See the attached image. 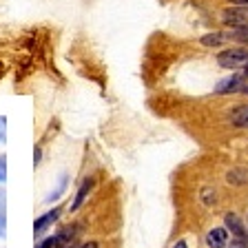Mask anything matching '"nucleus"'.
I'll use <instances>...</instances> for the list:
<instances>
[{
  "label": "nucleus",
  "instance_id": "15",
  "mask_svg": "<svg viewBox=\"0 0 248 248\" xmlns=\"http://www.w3.org/2000/svg\"><path fill=\"white\" fill-rule=\"evenodd\" d=\"M5 138H7V118L0 115V142H5Z\"/></svg>",
  "mask_w": 248,
  "mask_h": 248
},
{
  "label": "nucleus",
  "instance_id": "9",
  "mask_svg": "<svg viewBox=\"0 0 248 248\" xmlns=\"http://www.w3.org/2000/svg\"><path fill=\"white\" fill-rule=\"evenodd\" d=\"M228 40L226 33H222V31H215V33H206V36H202V45L204 46H219L224 45V42Z\"/></svg>",
  "mask_w": 248,
  "mask_h": 248
},
{
  "label": "nucleus",
  "instance_id": "7",
  "mask_svg": "<svg viewBox=\"0 0 248 248\" xmlns=\"http://www.w3.org/2000/svg\"><path fill=\"white\" fill-rule=\"evenodd\" d=\"M91 188H93V180L89 177V180H84V182H82V186L78 188L76 197H73V204H71V211H78V208L82 206L84 200H87V195L91 193Z\"/></svg>",
  "mask_w": 248,
  "mask_h": 248
},
{
  "label": "nucleus",
  "instance_id": "16",
  "mask_svg": "<svg viewBox=\"0 0 248 248\" xmlns=\"http://www.w3.org/2000/svg\"><path fill=\"white\" fill-rule=\"evenodd\" d=\"M5 232H7V215L0 213V237H5Z\"/></svg>",
  "mask_w": 248,
  "mask_h": 248
},
{
  "label": "nucleus",
  "instance_id": "21",
  "mask_svg": "<svg viewBox=\"0 0 248 248\" xmlns=\"http://www.w3.org/2000/svg\"><path fill=\"white\" fill-rule=\"evenodd\" d=\"M40 157H42V155H40V149H36V153H33V160H36V164H40Z\"/></svg>",
  "mask_w": 248,
  "mask_h": 248
},
{
  "label": "nucleus",
  "instance_id": "19",
  "mask_svg": "<svg viewBox=\"0 0 248 248\" xmlns=\"http://www.w3.org/2000/svg\"><path fill=\"white\" fill-rule=\"evenodd\" d=\"M231 248H248V244L244 242V239H237V242H232Z\"/></svg>",
  "mask_w": 248,
  "mask_h": 248
},
{
  "label": "nucleus",
  "instance_id": "4",
  "mask_svg": "<svg viewBox=\"0 0 248 248\" xmlns=\"http://www.w3.org/2000/svg\"><path fill=\"white\" fill-rule=\"evenodd\" d=\"M224 222H226V228L235 235L237 239H244L246 237V228H244L242 219H239L235 213H226V217H224Z\"/></svg>",
  "mask_w": 248,
  "mask_h": 248
},
{
  "label": "nucleus",
  "instance_id": "3",
  "mask_svg": "<svg viewBox=\"0 0 248 248\" xmlns=\"http://www.w3.org/2000/svg\"><path fill=\"white\" fill-rule=\"evenodd\" d=\"M76 239H78V228L76 226H67V228H62V231L56 235V246L53 248H73Z\"/></svg>",
  "mask_w": 248,
  "mask_h": 248
},
{
  "label": "nucleus",
  "instance_id": "10",
  "mask_svg": "<svg viewBox=\"0 0 248 248\" xmlns=\"http://www.w3.org/2000/svg\"><path fill=\"white\" fill-rule=\"evenodd\" d=\"M231 122L235 124V126H248V107L235 108L231 115Z\"/></svg>",
  "mask_w": 248,
  "mask_h": 248
},
{
  "label": "nucleus",
  "instance_id": "8",
  "mask_svg": "<svg viewBox=\"0 0 248 248\" xmlns=\"http://www.w3.org/2000/svg\"><path fill=\"white\" fill-rule=\"evenodd\" d=\"M242 80L244 78L242 76H231V78H226V80H222V82L215 87V93H219V95H224V93H231V91H235V89H239L242 87Z\"/></svg>",
  "mask_w": 248,
  "mask_h": 248
},
{
  "label": "nucleus",
  "instance_id": "11",
  "mask_svg": "<svg viewBox=\"0 0 248 248\" xmlns=\"http://www.w3.org/2000/svg\"><path fill=\"white\" fill-rule=\"evenodd\" d=\"M67 180H69L67 175H62V177H60V182H58V186H56V188H53L51 193H49V195H46V202H56L58 197H60L62 193H64V188H67Z\"/></svg>",
  "mask_w": 248,
  "mask_h": 248
},
{
  "label": "nucleus",
  "instance_id": "5",
  "mask_svg": "<svg viewBox=\"0 0 248 248\" xmlns=\"http://www.w3.org/2000/svg\"><path fill=\"white\" fill-rule=\"evenodd\" d=\"M58 215H60V208H53V211L45 213V215H42L40 219H36V224H33V231H36V235L45 232L46 228H49V226H51V224L58 219Z\"/></svg>",
  "mask_w": 248,
  "mask_h": 248
},
{
  "label": "nucleus",
  "instance_id": "17",
  "mask_svg": "<svg viewBox=\"0 0 248 248\" xmlns=\"http://www.w3.org/2000/svg\"><path fill=\"white\" fill-rule=\"evenodd\" d=\"M53 246H56V237H46L45 242L38 244V248H53Z\"/></svg>",
  "mask_w": 248,
  "mask_h": 248
},
{
  "label": "nucleus",
  "instance_id": "2",
  "mask_svg": "<svg viewBox=\"0 0 248 248\" xmlns=\"http://www.w3.org/2000/svg\"><path fill=\"white\" fill-rule=\"evenodd\" d=\"M222 20L231 27H244L248 25V11L244 7H232V9H224Z\"/></svg>",
  "mask_w": 248,
  "mask_h": 248
},
{
  "label": "nucleus",
  "instance_id": "25",
  "mask_svg": "<svg viewBox=\"0 0 248 248\" xmlns=\"http://www.w3.org/2000/svg\"><path fill=\"white\" fill-rule=\"evenodd\" d=\"M246 93H248V87H246Z\"/></svg>",
  "mask_w": 248,
  "mask_h": 248
},
{
  "label": "nucleus",
  "instance_id": "14",
  "mask_svg": "<svg viewBox=\"0 0 248 248\" xmlns=\"http://www.w3.org/2000/svg\"><path fill=\"white\" fill-rule=\"evenodd\" d=\"M7 180V155H0V184Z\"/></svg>",
  "mask_w": 248,
  "mask_h": 248
},
{
  "label": "nucleus",
  "instance_id": "1",
  "mask_svg": "<svg viewBox=\"0 0 248 248\" xmlns=\"http://www.w3.org/2000/svg\"><path fill=\"white\" fill-rule=\"evenodd\" d=\"M219 67L224 69H237V67H246L248 64V51L246 49H226L217 56Z\"/></svg>",
  "mask_w": 248,
  "mask_h": 248
},
{
  "label": "nucleus",
  "instance_id": "22",
  "mask_svg": "<svg viewBox=\"0 0 248 248\" xmlns=\"http://www.w3.org/2000/svg\"><path fill=\"white\" fill-rule=\"evenodd\" d=\"M231 2H232V5H239V7H242V5H248V0H231Z\"/></svg>",
  "mask_w": 248,
  "mask_h": 248
},
{
  "label": "nucleus",
  "instance_id": "24",
  "mask_svg": "<svg viewBox=\"0 0 248 248\" xmlns=\"http://www.w3.org/2000/svg\"><path fill=\"white\" fill-rule=\"evenodd\" d=\"M244 76H248V64H246V67H244Z\"/></svg>",
  "mask_w": 248,
  "mask_h": 248
},
{
  "label": "nucleus",
  "instance_id": "20",
  "mask_svg": "<svg viewBox=\"0 0 248 248\" xmlns=\"http://www.w3.org/2000/svg\"><path fill=\"white\" fill-rule=\"evenodd\" d=\"M80 248H98V244H95V242H87V244H82Z\"/></svg>",
  "mask_w": 248,
  "mask_h": 248
},
{
  "label": "nucleus",
  "instance_id": "13",
  "mask_svg": "<svg viewBox=\"0 0 248 248\" xmlns=\"http://www.w3.org/2000/svg\"><path fill=\"white\" fill-rule=\"evenodd\" d=\"M228 180H231L232 184H246L248 170H231V173H228Z\"/></svg>",
  "mask_w": 248,
  "mask_h": 248
},
{
  "label": "nucleus",
  "instance_id": "6",
  "mask_svg": "<svg viewBox=\"0 0 248 248\" xmlns=\"http://www.w3.org/2000/svg\"><path fill=\"white\" fill-rule=\"evenodd\" d=\"M226 239H228V235L224 228H213V231H208V235H206L208 248H224L226 246Z\"/></svg>",
  "mask_w": 248,
  "mask_h": 248
},
{
  "label": "nucleus",
  "instance_id": "23",
  "mask_svg": "<svg viewBox=\"0 0 248 248\" xmlns=\"http://www.w3.org/2000/svg\"><path fill=\"white\" fill-rule=\"evenodd\" d=\"M173 248H188V246H186L184 242H177V244H175V246H173Z\"/></svg>",
  "mask_w": 248,
  "mask_h": 248
},
{
  "label": "nucleus",
  "instance_id": "18",
  "mask_svg": "<svg viewBox=\"0 0 248 248\" xmlns=\"http://www.w3.org/2000/svg\"><path fill=\"white\" fill-rule=\"evenodd\" d=\"M5 204H7V195H5V191L0 188V213H5Z\"/></svg>",
  "mask_w": 248,
  "mask_h": 248
},
{
  "label": "nucleus",
  "instance_id": "12",
  "mask_svg": "<svg viewBox=\"0 0 248 248\" xmlns=\"http://www.w3.org/2000/svg\"><path fill=\"white\" fill-rule=\"evenodd\" d=\"M226 36H228V38H235V40H239V42H246V45H248V25L235 27L232 31H228Z\"/></svg>",
  "mask_w": 248,
  "mask_h": 248
}]
</instances>
